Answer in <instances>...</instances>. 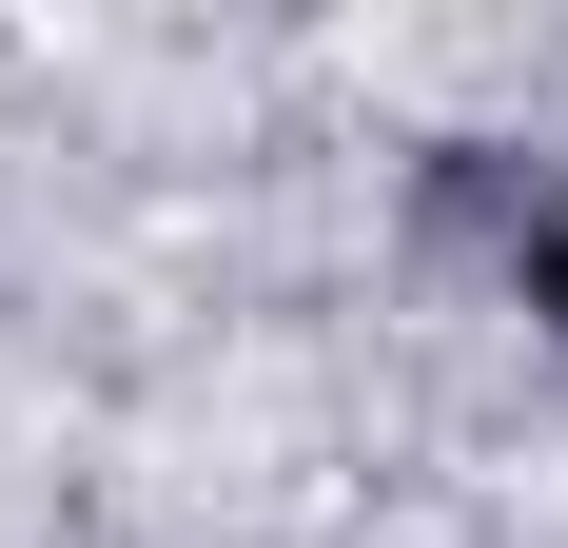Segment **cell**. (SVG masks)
<instances>
[{
    "label": "cell",
    "mask_w": 568,
    "mask_h": 548,
    "mask_svg": "<svg viewBox=\"0 0 568 548\" xmlns=\"http://www.w3.org/2000/svg\"><path fill=\"white\" fill-rule=\"evenodd\" d=\"M529 294H549V314H568V235H549V255H529Z\"/></svg>",
    "instance_id": "obj_1"
}]
</instances>
